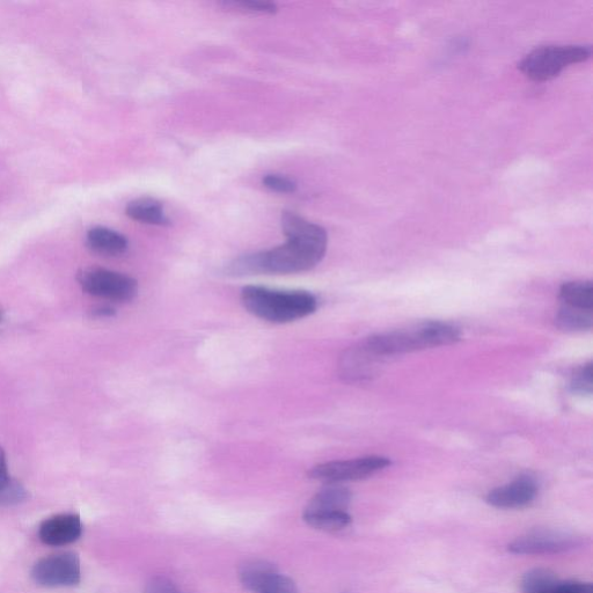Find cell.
Here are the masks:
<instances>
[{
  "label": "cell",
  "mask_w": 593,
  "mask_h": 593,
  "mask_svg": "<svg viewBox=\"0 0 593 593\" xmlns=\"http://www.w3.org/2000/svg\"><path fill=\"white\" fill-rule=\"evenodd\" d=\"M281 223L287 244L240 256L225 268V274L232 277L289 275L309 272L319 265L327 251L326 230L288 211L283 212Z\"/></svg>",
  "instance_id": "6da1fadb"
},
{
  "label": "cell",
  "mask_w": 593,
  "mask_h": 593,
  "mask_svg": "<svg viewBox=\"0 0 593 593\" xmlns=\"http://www.w3.org/2000/svg\"><path fill=\"white\" fill-rule=\"evenodd\" d=\"M461 338L457 327L445 322H422L397 331L373 335L362 342L363 347L377 358L414 353L457 343Z\"/></svg>",
  "instance_id": "7a4b0ae2"
},
{
  "label": "cell",
  "mask_w": 593,
  "mask_h": 593,
  "mask_svg": "<svg viewBox=\"0 0 593 593\" xmlns=\"http://www.w3.org/2000/svg\"><path fill=\"white\" fill-rule=\"evenodd\" d=\"M241 303L254 317L272 324H289L318 309V299L311 292L273 290L259 285L245 287Z\"/></svg>",
  "instance_id": "3957f363"
},
{
  "label": "cell",
  "mask_w": 593,
  "mask_h": 593,
  "mask_svg": "<svg viewBox=\"0 0 593 593\" xmlns=\"http://www.w3.org/2000/svg\"><path fill=\"white\" fill-rule=\"evenodd\" d=\"M590 46H545L534 49L519 63L526 77L537 82L558 77L571 64L587 61L591 56Z\"/></svg>",
  "instance_id": "277c9868"
},
{
  "label": "cell",
  "mask_w": 593,
  "mask_h": 593,
  "mask_svg": "<svg viewBox=\"0 0 593 593\" xmlns=\"http://www.w3.org/2000/svg\"><path fill=\"white\" fill-rule=\"evenodd\" d=\"M78 281L87 294L113 302H130L138 294L135 278L104 268L84 269Z\"/></svg>",
  "instance_id": "5b68a950"
},
{
  "label": "cell",
  "mask_w": 593,
  "mask_h": 593,
  "mask_svg": "<svg viewBox=\"0 0 593 593\" xmlns=\"http://www.w3.org/2000/svg\"><path fill=\"white\" fill-rule=\"evenodd\" d=\"M583 538L575 533L554 529L533 530L518 537L508 546L517 555L561 554L581 547Z\"/></svg>",
  "instance_id": "8992f818"
},
{
  "label": "cell",
  "mask_w": 593,
  "mask_h": 593,
  "mask_svg": "<svg viewBox=\"0 0 593 593\" xmlns=\"http://www.w3.org/2000/svg\"><path fill=\"white\" fill-rule=\"evenodd\" d=\"M391 465L385 457L369 456L350 460L331 461L319 464L309 471V477L326 483L357 481L372 477Z\"/></svg>",
  "instance_id": "52a82bcc"
},
{
  "label": "cell",
  "mask_w": 593,
  "mask_h": 593,
  "mask_svg": "<svg viewBox=\"0 0 593 593\" xmlns=\"http://www.w3.org/2000/svg\"><path fill=\"white\" fill-rule=\"evenodd\" d=\"M32 577L42 587H73L82 578L79 556L75 553L46 556L35 563Z\"/></svg>",
  "instance_id": "ba28073f"
},
{
  "label": "cell",
  "mask_w": 593,
  "mask_h": 593,
  "mask_svg": "<svg viewBox=\"0 0 593 593\" xmlns=\"http://www.w3.org/2000/svg\"><path fill=\"white\" fill-rule=\"evenodd\" d=\"M539 487L536 480L527 475L489 492L486 502L497 509H522L537 499Z\"/></svg>",
  "instance_id": "9c48e42d"
},
{
  "label": "cell",
  "mask_w": 593,
  "mask_h": 593,
  "mask_svg": "<svg viewBox=\"0 0 593 593\" xmlns=\"http://www.w3.org/2000/svg\"><path fill=\"white\" fill-rule=\"evenodd\" d=\"M83 533L82 519L75 514L56 515L40 526L39 537L43 544L54 547L75 543Z\"/></svg>",
  "instance_id": "30bf717a"
},
{
  "label": "cell",
  "mask_w": 593,
  "mask_h": 593,
  "mask_svg": "<svg viewBox=\"0 0 593 593\" xmlns=\"http://www.w3.org/2000/svg\"><path fill=\"white\" fill-rule=\"evenodd\" d=\"M351 499H353V495L348 488L339 485V483H328L312 497L304 514L348 511Z\"/></svg>",
  "instance_id": "8fae6325"
},
{
  "label": "cell",
  "mask_w": 593,
  "mask_h": 593,
  "mask_svg": "<svg viewBox=\"0 0 593 593\" xmlns=\"http://www.w3.org/2000/svg\"><path fill=\"white\" fill-rule=\"evenodd\" d=\"M87 245L95 253L119 256L128 250V239L123 234L107 228H94L87 233Z\"/></svg>",
  "instance_id": "7c38bea8"
},
{
  "label": "cell",
  "mask_w": 593,
  "mask_h": 593,
  "mask_svg": "<svg viewBox=\"0 0 593 593\" xmlns=\"http://www.w3.org/2000/svg\"><path fill=\"white\" fill-rule=\"evenodd\" d=\"M126 214L136 222L165 226L170 219L165 215L163 204L151 197H142L128 204Z\"/></svg>",
  "instance_id": "4fadbf2b"
},
{
  "label": "cell",
  "mask_w": 593,
  "mask_h": 593,
  "mask_svg": "<svg viewBox=\"0 0 593 593\" xmlns=\"http://www.w3.org/2000/svg\"><path fill=\"white\" fill-rule=\"evenodd\" d=\"M560 299L563 305L580 310H593V285L590 281L568 282L562 285Z\"/></svg>",
  "instance_id": "5bb4252c"
},
{
  "label": "cell",
  "mask_w": 593,
  "mask_h": 593,
  "mask_svg": "<svg viewBox=\"0 0 593 593\" xmlns=\"http://www.w3.org/2000/svg\"><path fill=\"white\" fill-rule=\"evenodd\" d=\"M277 570L273 563L268 561L250 560L239 569L240 582L248 591L258 593L266 578Z\"/></svg>",
  "instance_id": "9a60e30c"
},
{
  "label": "cell",
  "mask_w": 593,
  "mask_h": 593,
  "mask_svg": "<svg viewBox=\"0 0 593 593\" xmlns=\"http://www.w3.org/2000/svg\"><path fill=\"white\" fill-rule=\"evenodd\" d=\"M556 325L568 332L590 331L593 325V311L563 305L556 314Z\"/></svg>",
  "instance_id": "2e32d148"
},
{
  "label": "cell",
  "mask_w": 593,
  "mask_h": 593,
  "mask_svg": "<svg viewBox=\"0 0 593 593\" xmlns=\"http://www.w3.org/2000/svg\"><path fill=\"white\" fill-rule=\"evenodd\" d=\"M304 521L313 529L325 532H338L346 529L353 518L348 511L344 512H320V514H304Z\"/></svg>",
  "instance_id": "e0dca14e"
},
{
  "label": "cell",
  "mask_w": 593,
  "mask_h": 593,
  "mask_svg": "<svg viewBox=\"0 0 593 593\" xmlns=\"http://www.w3.org/2000/svg\"><path fill=\"white\" fill-rule=\"evenodd\" d=\"M560 578L552 570L536 568L522 578V590L524 593H549L558 584Z\"/></svg>",
  "instance_id": "ac0fdd59"
},
{
  "label": "cell",
  "mask_w": 593,
  "mask_h": 593,
  "mask_svg": "<svg viewBox=\"0 0 593 593\" xmlns=\"http://www.w3.org/2000/svg\"><path fill=\"white\" fill-rule=\"evenodd\" d=\"M258 593H299L297 585L290 577L275 571L266 578Z\"/></svg>",
  "instance_id": "d6986e66"
},
{
  "label": "cell",
  "mask_w": 593,
  "mask_h": 593,
  "mask_svg": "<svg viewBox=\"0 0 593 593\" xmlns=\"http://www.w3.org/2000/svg\"><path fill=\"white\" fill-rule=\"evenodd\" d=\"M573 391L582 395H591L593 390V372L592 363L585 364L581 369L575 372L571 380Z\"/></svg>",
  "instance_id": "ffe728a7"
},
{
  "label": "cell",
  "mask_w": 593,
  "mask_h": 593,
  "mask_svg": "<svg viewBox=\"0 0 593 593\" xmlns=\"http://www.w3.org/2000/svg\"><path fill=\"white\" fill-rule=\"evenodd\" d=\"M228 7L245 12L274 14L277 12V6L274 3L263 2V0H232L224 2Z\"/></svg>",
  "instance_id": "44dd1931"
},
{
  "label": "cell",
  "mask_w": 593,
  "mask_h": 593,
  "mask_svg": "<svg viewBox=\"0 0 593 593\" xmlns=\"http://www.w3.org/2000/svg\"><path fill=\"white\" fill-rule=\"evenodd\" d=\"M263 186L275 193L290 194L297 190L296 181L283 175L268 174L262 179Z\"/></svg>",
  "instance_id": "7402d4cb"
},
{
  "label": "cell",
  "mask_w": 593,
  "mask_h": 593,
  "mask_svg": "<svg viewBox=\"0 0 593 593\" xmlns=\"http://www.w3.org/2000/svg\"><path fill=\"white\" fill-rule=\"evenodd\" d=\"M145 593H185L166 577H155L146 585Z\"/></svg>",
  "instance_id": "603a6c76"
},
{
  "label": "cell",
  "mask_w": 593,
  "mask_h": 593,
  "mask_svg": "<svg viewBox=\"0 0 593 593\" xmlns=\"http://www.w3.org/2000/svg\"><path fill=\"white\" fill-rule=\"evenodd\" d=\"M549 593H593V588L590 583L560 580Z\"/></svg>",
  "instance_id": "cb8c5ba5"
},
{
  "label": "cell",
  "mask_w": 593,
  "mask_h": 593,
  "mask_svg": "<svg viewBox=\"0 0 593 593\" xmlns=\"http://www.w3.org/2000/svg\"><path fill=\"white\" fill-rule=\"evenodd\" d=\"M95 314H97L98 317H113L115 311L111 309V307L104 306L95 311Z\"/></svg>",
  "instance_id": "d4e9b609"
},
{
  "label": "cell",
  "mask_w": 593,
  "mask_h": 593,
  "mask_svg": "<svg viewBox=\"0 0 593 593\" xmlns=\"http://www.w3.org/2000/svg\"><path fill=\"white\" fill-rule=\"evenodd\" d=\"M5 471H9V468H7L5 452L2 448H0V472Z\"/></svg>",
  "instance_id": "484cf974"
},
{
  "label": "cell",
  "mask_w": 593,
  "mask_h": 593,
  "mask_svg": "<svg viewBox=\"0 0 593 593\" xmlns=\"http://www.w3.org/2000/svg\"><path fill=\"white\" fill-rule=\"evenodd\" d=\"M2 320H3V312L0 311V322H2Z\"/></svg>",
  "instance_id": "4316f807"
}]
</instances>
